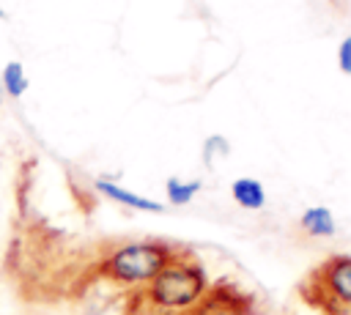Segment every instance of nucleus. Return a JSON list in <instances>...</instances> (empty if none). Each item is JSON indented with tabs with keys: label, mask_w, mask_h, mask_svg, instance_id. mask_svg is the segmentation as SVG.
I'll use <instances>...</instances> for the list:
<instances>
[{
	"label": "nucleus",
	"mask_w": 351,
	"mask_h": 315,
	"mask_svg": "<svg viewBox=\"0 0 351 315\" xmlns=\"http://www.w3.org/2000/svg\"><path fill=\"white\" fill-rule=\"evenodd\" d=\"M206 290H208L206 268L195 257H186L178 249L176 257L148 282L145 299L165 312H181V310H192Z\"/></svg>",
	"instance_id": "1"
},
{
	"label": "nucleus",
	"mask_w": 351,
	"mask_h": 315,
	"mask_svg": "<svg viewBox=\"0 0 351 315\" xmlns=\"http://www.w3.org/2000/svg\"><path fill=\"white\" fill-rule=\"evenodd\" d=\"M176 247L165 241H134L118 247L101 266V274L121 285H148L173 257Z\"/></svg>",
	"instance_id": "2"
},
{
	"label": "nucleus",
	"mask_w": 351,
	"mask_h": 315,
	"mask_svg": "<svg viewBox=\"0 0 351 315\" xmlns=\"http://www.w3.org/2000/svg\"><path fill=\"white\" fill-rule=\"evenodd\" d=\"M189 315H255V301L233 282L208 285Z\"/></svg>",
	"instance_id": "3"
},
{
	"label": "nucleus",
	"mask_w": 351,
	"mask_h": 315,
	"mask_svg": "<svg viewBox=\"0 0 351 315\" xmlns=\"http://www.w3.org/2000/svg\"><path fill=\"white\" fill-rule=\"evenodd\" d=\"M96 192H101L104 197H110V200H115V203H121V205H126V208H132V211L159 214V211L165 208L162 203H156V200H151V197H143V194H137V192H132V189H126V186H121V184H115V181H110V178H99V181H96Z\"/></svg>",
	"instance_id": "4"
},
{
	"label": "nucleus",
	"mask_w": 351,
	"mask_h": 315,
	"mask_svg": "<svg viewBox=\"0 0 351 315\" xmlns=\"http://www.w3.org/2000/svg\"><path fill=\"white\" fill-rule=\"evenodd\" d=\"M230 197H233L236 205H241V208H247V211H258V208L266 205V189H263V184H261L258 178H252V175L236 178V181L230 184Z\"/></svg>",
	"instance_id": "5"
},
{
	"label": "nucleus",
	"mask_w": 351,
	"mask_h": 315,
	"mask_svg": "<svg viewBox=\"0 0 351 315\" xmlns=\"http://www.w3.org/2000/svg\"><path fill=\"white\" fill-rule=\"evenodd\" d=\"M299 227L307 236H313V238H329L337 230L335 214L326 205H310V208H304L302 216H299Z\"/></svg>",
	"instance_id": "6"
},
{
	"label": "nucleus",
	"mask_w": 351,
	"mask_h": 315,
	"mask_svg": "<svg viewBox=\"0 0 351 315\" xmlns=\"http://www.w3.org/2000/svg\"><path fill=\"white\" fill-rule=\"evenodd\" d=\"M0 85H3V93L11 96V99H22L30 88V79L25 74V66L19 60H8L0 71Z\"/></svg>",
	"instance_id": "7"
},
{
	"label": "nucleus",
	"mask_w": 351,
	"mask_h": 315,
	"mask_svg": "<svg viewBox=\"0 0 351 315\" xmlns=\"http://www.w3.org/2000/svg\"><path fill=\"white\" fill-rule=\"evenodd\" d=\"M200 181L195 178V181H181L178 175H170L167 181H165V197H167V203L170 205H186L197 192H200Z\"/></svg>",
	"instance_id": "8"
},
{
	"label": "nucleus",
	"mask_w": 351,
	"mask_h": 315,
	"mask_svg": "<svg viewBox=\"0 0 351 315\" xmlns=\"http://www.w3.org/2000/svg\"><path fill=\"white\" fill-rule=\"evenodd\" d=\"M228 151H230L228 140H225V137H219V134H214V137H208V140H206V145H203V162H206V164H211V162H214V156H225Z\"/></svg>",
	"instance_id": "9"
},
{
	"label": "nucleus",
	"mask_w": 351,
	"mask_h": 315,
	"mask_svg": "<svg viewBox=\"0 0 351 315\" xmlns=\"http://www.w3.org/2000/svg\"><path fill=\"white\" fill-rule=\"evenodd\" d=\"M337 68L351 77V36H346L337 47Z\"/></svg>",
	"instance_id": "10"
},
{
	"label": "nucleus",
	"mask_w": 351,
	"mask_h": 315,
	"mask_svg": "<svg viewBox=\"0 0 351 315\" xmlns=\"http://www.w3.org/2000/svg\"><path fill=\"white\" fill-rule=\"evenodd\" d=\"M0 19H3V8H0Z\"/></svg>",
	"instance_id": "11"
}]
</instances>
